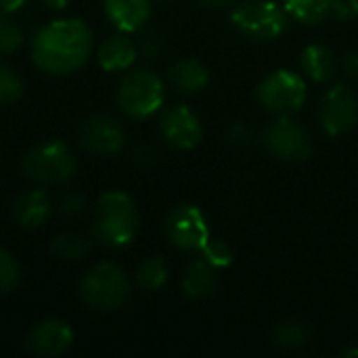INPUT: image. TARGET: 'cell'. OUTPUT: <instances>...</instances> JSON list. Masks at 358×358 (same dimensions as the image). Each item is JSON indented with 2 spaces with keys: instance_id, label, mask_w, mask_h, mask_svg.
I'll use <instances>...</instances> for the list:
<instances>
[{
  "instance_id": "1",
  "label": "cell",
  "mask_w": 358,
  "mask_h": 358,
  "mask_svg": "<svg viewBox=\"0 0 358 358\" xmlns=\"http://www.w3.org/2000/svg\"><path fill=\"white\" fill-rule=\"evenodd\" d=\"M92 44V31L82 19H57L36 31L31 57L42 71L65 76L88 61Z\"/></svg>"
},
{
  "instance_id": "2",
  "label": "cell",
  "mask_w": 358,
  "mask_h": 358,
  "mask_svg": "<svg viewBox=\"0 0 358 358\" xmlns=\"http://www.w3.org/2000/svg\"><path fill=\"white\" fill-rule=\"evenodd\" d=\"M138 233V214L132 199L122 191L105 193L96 203L94 235L109 248L128 245Z\"/></svg>"
},
{
  "instance_id": "3",
  "label": "cell",
  "mask_w": 358,
  "mask_h": 358,
  "mask_svg": "<svg viewBox=\"0 0 358 358\" xmlns=\"http://www.w3.org/2000/svg\"><path fill=\"white\" fill-rule=\"evenodd\" d=\"M164 99H166L164 80L147 69L128 73L117 88L120 109L134 120H143L157 113L164 105Z\"/></svg>"
},
{
  "instance_id": "4",
  "label": "cell",
  "mask_w": 358,
  "mask_h": 358,
  "mask_svg": "<svg viewBox=\"0 0 358 358\" xmlns=\"http://www.w3.org/2000/svg\"><path fill=\"white\" fill-rule=\"evenodd\" d=\"M82 300L94 310H115L130 296L126 273L111 262L92 266L80 283Z\"/></svg>"
},
{
  "instance_id": "5",
  "label": "cell",
  "mask_w": 358,
  "mask_h": 358,
  "mask_svg": "<svg viewBox=\"0 0 358 358\" xmlns=\"http://www.w3.org/2000/svg\"><path fill=\"white\" fill-rule=\"evenodd\" d=\"M233 25L252 40H275L287 27V10L275 0H243L231 13Z\"/></svg>"
},
{
  "instance_id": "6",
  "label": "cell",
  "mask_w": 358,
  "mask_h": 358,
  "mask_svg": "<svg viewBox=\"0 0 358 358\" xmlns=\"http://www.w3.org/2000/svg\"><path fill=\"white\" fill-rule=\"evenodd\" d=\"M23 172L40 185H61L73 176L76 157L63 141H50L34 147L23 157Z\"/></svg>"
},
{
  "instance_id": "7",
  "label": "cell",
  "mask_w": 358,
  "mask_h": 358,
  "mask_svg": "<svg viewBox=\"0 0 358 358\" xmlns=\"http://www.w3.org/2000/svg\"><path fill=\"white\" fill-rule=\"evenodd\" d=\"M308 88L304 78L289 69H277L268 73L256 88V96L262 107L277 115L296 113L306 101Z\"/></svg>"
},
{
  "instance_id": "8",
  "label": "cell",
  "mask_w": 358,
  "mask_h": 358,
  "mask_svg": "<svg viewBox=\"0 0 358 358\" xmlns=\"http://www.w3.org/2000/svg\"><path fill=\"white\" fill-rule=\"evenodd\" d=\"M166 237L182 252H201L210 241V229L201 210L189 203L174 208L166 220Z\"/></svg>"
},
{
  "instance_id": "9",
  "label": "cell",
  "mask_w": 358,
  "mask_h": 358,
  "mask_svg": "<svg viewBox=\"0 0 358 358\" xmlns=\"http://www.w3.org/2000/svg\"><path fill=\"white\" fill-rule=\"evenodd\" d=\"M266 149L285 162H302L310 155L308 132L289 115H279L264 130Z\"/></svg>"
},
{
  "instance_id": "10",
  "label": "cell",
  "mask_w": 358,
  "mask_h": 358,
  "mask_svg": "<svg viewBox=\"0 0 358 358\" xmlns=\"http://www.w3.org/2000/svg\"><path fill=\"white\" fill-rule=\"evenodd\" d=\"M358 122V99L357 94L344 86L336 84L321 103V124L327 134L340 136L352 130Z\"/></svg>"
},
{
  "instance_id": "11",
  "label": "cell",
  "mask_w": 358,
  "mask_h": 358,
  "mask_svg": "<svg viewBox=\"0 0 358 358\" xmlns=\"http://www.w3.org/2000/svg\"><path fill=\"white\" fill-rule=\"evenodd\" d=\"M162 136L176 149H193L203 138V126L199 117L187 105L168 107L159 117Z\"/></svg>"
},
{
  "instance_id": "12",
  "label": "cell",
  "mask_w": 358,
  "mask_h": 358,
  "mask_svg": "<svg viewBox=\"0 0 358 358\" xmlns=\"http://www.w3.org/2000/svg\"><path fill=\"white\" fill-rule=\"evenodd\" d=\"M82 145L96 155H113L124 147V130L120 122L109 115H94L86 120L80 128Z\"/></svg>"
},
{
  "instance_id": "13",
  "label": "cell",
  "mask_w": 358,
  "mask_h": 358,
  "mask_svg": "<svg viewBox=\"0 0 358 358\" xmlns=\"http://www.w3.org/2000/svg\"><path fill=\"white\" fill-rule=\"evenodd\" d=\"M73 344V331L65 321L44 319L27 336V348L38 357H61Z\"/></svg>"
},
{
  "instance_id": "14",
  "label": "cell",
  "mask_w": 358,
  "mask_h": 358,
  "mask_svg": "<svg viewBox=\"0 0 358 358\" xmlns=\"http://www.w3.org/2000/svg\"><path fill=\"white\" fill-rule=\"evenodd\" d=\"M105 13L109 21L124 34L138 31L151 17L149 0H105Z\"/></svg>"
},
{
  "instance_id": "15",
  "label": "cell",
  "mask_w": 358,
  "mask_h": 358,
  "mask_svg": "<svg viewBox=\"0 0 358 358\" xmlns=\"http://www.w3.org/2000/svg\"><path fill=\"white\" fill-rule=\"evenodd\" d=\"M50 214V199L42 189L27 191L17 197L13 206V216L23 229H38Z\"/></svg>"
},
{
  "instance_id": "16",
  "label": "cell",
  "mask_w": 358,
  "mask_h": 358,
  "mask_svg": "<svg viewBox=\"0 0 358 358\" xmlns=\"http://www.w3.org/2000/svg\"><path fill=\"white\" fill-rule=\"evenodd\" d=\"M138 55V46L126 36H111L99 46V65L105 71L128 69Z\"/></svg>"
},
{
  "instance_id": "17",
  "label": "cell",
  "mask_w": 358,
  "mask_h": 358,
  "mask_svg": "<svg viewBox=\"0 0 358 358\" xmlns=\"http://www.w3.org/2000/svg\"><path fill=\"white\" fill-rule=\"evenodd\" d=\"M214 289H216V268L203 258L191 262L182 277L185 296L191 300H203L212 296Z\"/></svg>"
},
{
  "instance_id": "18",
  "label": "cell",
  "mask_w": 358,
  "mask_h": 358,
  "mask_svg": "<svg viewBox=\"0 0 358 358\" xmlns=\"http://www.w3.org/2000/svg\"><path fill=\"white\" fill-rule=\"evenodd\" d=\"M210 82V71L203 63L195 61V59H185L178 61L172 69H170V84L185 94H195L199 90L206 88V84Z\"/></svg>"
},
{
  "instance_id": "19",
  "label": "cell",
  "mask_w": 358,
  "mask_h": 358,
  "mask_svg": "<svg viewBox=\"0 0 358 358\" xmlns=\"http://www.w3.org/2000/svg\"><path fill=\"white\" fill-rule=\"evenodd\" d=\"M302 69L313 82L323 84L334 78V73L338 69V61H336V55L331 52V48H327L323 44H310L302 52Z\"/></svg>"
},
{
  "instance_id": "20",
  "label": "cell",
  "mask_w": 358,
  "mask_h": 358,
  "mask_svg": "<svg viewBox=\"0 0 358 358\" xmlns=\"http://www.w3.org/2000/svg\"><path fill=\"white\" fill-rule=\"evenodd\" d=\"M285 10L300 23L315 25L329 15V0H285Z\"/></svg>"
},
{
  "instance_id": "21",
  "label": "cell",
  "mask_w": 358,
  "mask_h": 358,
  "mask_svg": "<svg viewBox=\"0 0 358 358\" xmlns=\"http://www.w3.org/2000/svg\"><path fill=\"white\" fill-rule=\"evenodd\" d=\"M50 252L61 260H80V258L88 256L90 241L78 233H61L52 239Z\"/></svg>"
},
{
  "instance_id": "22",
  "label": "cell",
  "mask_w": 358,
  "mask_h": 358,
  "mask_svg": "<svg viewBox=\"0 0 358 358\" xmlns=\"http://www.w3.org/2000/svg\"><path fill=\"white\" fill-rule=\"evenodd\" d=\"M308 327L302 321H285L279 323L273 331V342L283 350H298L308 342Z\"/></svg>"
},
{
  "instance_id": "23",
  "label": "cell",
  "mask_w": 358,
  "mask_h": 358,
  "mask_svg": "<svg viewBox=\"0 0 358 358\" xmlns=\"http://www.w3.org/2000/svg\"><path fill=\"white\" fill-rule=\"evenodd\" d=\"M168 264L164 258L159 256H153V258H147L138 268H136V283L147 289V292H153V289H159L166 281H168Z\"/></svg>"
},
{
  "instance_id": "24",
  "label": "cell",
  "mask_w": 358,
  "mask_h": 358,
  "mask_svg": "<svg viewBox=\"0 0 358 358\" xmlns=\"http://www.w3.org/2000/svg\"><path fill=\"white\" fill-rule=\"evenodd\" d=\"M23 94V82L15 69L0 63V103H13Z\"/></svg>"
},
{
  "instance_id": "25",
  "label": "cell",
  "mask_w": 358,
  "mask_h": 358,
  "mask_svg": "<svg viewBox=\"0 0 358 358\" xmlns=\"http://www.w3.org/2000/svg\"><path fill=\"white\" fill-rule=\"evenodd\" d=\"M201 258L208 260L214 268H227L233 262V252L224 241L210 237V241L201 250Z\"/></svg>"
},
{
  "instance_id": "26",
  "label": "cell",
  "mask_w": 358,
  "mask_h": 358,
  "mask_svg": "<svg viewBox=\"0 0 358 358\" xmlns=\"http://www.w3.org/2000/svg\"><path fill=\"white\" fill-rule=\"evenodd\" d=\"M19 283V264L17 260L6 252L0 250V296L13 292Z\"/></svg>"
},
{
  "instance_id": "27",
  "label": "cell",
  "mask_w": 358,
  "mask_h": 358,
  "mask_svg": "<svg viewBox=\"0 0 358 358\" xmlns=\"http://www.w3.org/2000/svg\"><path fill=\"white\" fill-rule=\"evenodd\" d=\"M21 42H23V36H21L19 27L13 21L0 17V55L15 52L21 46Z\"/></svg>"
},
{
  "instance_id": "28",
  "label": "cell",
  "mask_w": 358,
  "mask_h": 358,
  "mask_svg": "<svg viewBox=\"0 0 358 358\" xmlns=\"http://www.w3.org/2000/svg\"><path fill=\"white\" fill-rule=\"evenodd\" d=\"M329 13L342 21L355 19L358 15V0H329Z\"/></svg>"
},
{
  "instance_id": "29",
  "label": "cell",
  "mask_w": 358,
  "mask_h": 358,
  "mask_svg": "<svg viewBox=\"0 0 358 358\" xmlns=\"http://www.w3.org/2000/svg\"><path fill=\"white\" fill-rule=\"evenodd\" d=\"M84 203H86V199H84L82 195H78V193H67V195L63 197V201H61V212H63V214H69V216L80 214V212L84 210Z\"/></svg>"
},
{
  "instance_id": "30",
  "label": "cell",
  "mask_w": 358,
  "mask_h": 358,
  "mask_svg": "<svg viewBox=\"0 0 358 358\" xmlns=\"http://www.w3.org/2000/svg\"><path fill=\"white\" fill-rule=\"evenodd\" d=\"M138 44H141V50H143V52H147V55H153V52L159 48V40H157V36H155L153 31L143 34Z\"/></svg>"
},
{
  "instance_id": "31",
  "label": "cell",
  "mask_w": 358,
  "mask_h": 358,
  "mask_svg": "<svg viewBox=\"0 0 358 358\" xmlns=\"http://www.w3.org/2000/svg\"><path fill=\"white\" fill-rule=\"evenodd\" d=\"M344 69L348 71V76L358 80V50H350L344 57Z\"/></svg>"
},
{
  "instance_id": "32",
  "label": "cell",
  "mask_w": 358,
  "mask_h": 358,
  "mask_svg": "<svg viewBox=\"0 0 358 358\" xmlns=\"http://www.w3.org/2000/svg\"><path fill=\"white\" fill-rule=\"evenodd\" d=\"M27 0H0V10L2 13H17L19 8L25 6Z\"/></svg>"
},
{
  "instance_id": "33",
  "label": "cell",
  "mask_w": 358,
  "mask_h": 358,
  "mask_svg": "<svg viewBox=\"0 0 358 358\" xmlns=\"http://www.w3.org/2000/svg\"><path fill=\"white\" fill-rule=\"evenodd\" d=\"M46 6H50V8H55V10H59V8H65L67 4H69V0H42Z\"/></svg>"
},
{
  "instance_id": "34",
  "label": "cell",
  "mask_w": 358,
  "mask_h": 358,
  "mask_svg": "<svg viewBox=\"0 0 358 358\" xmlns=\"http://www.w3.org/2000/svg\"><path fill=\"white\" fill-rule=\"evenodd\" d=\"M199 2H203V4H208V6H224V4H229V2H233V0H199Z\"/></svg>"
},
{
  "instance_id": "35",
  "label": "cell",
  "mask_w": 358,
  "mask_h": 358,
  "mask_svg": "<svg viewBox=\"0 0 358 358\" xmlns=\"http://www.w3.org/2000/svg\"><path fill=\"white\" fill-rule=\"evenodd\" d=\"M342 357L358 358V348H348V350H344V352H342Z\"/></svg>"
}]
</instances>
